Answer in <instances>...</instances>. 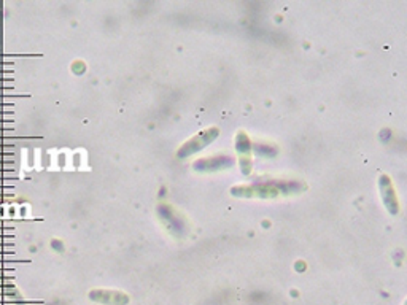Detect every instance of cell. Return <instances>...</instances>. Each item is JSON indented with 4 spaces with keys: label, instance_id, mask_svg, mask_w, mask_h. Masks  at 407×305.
<instances>
[{
    "label": "cell",
    "instance_id": "1",
    "mask_svg": "<svg viewBox=\"0 0 407 305\" xmlns=\"http://www.w3.org/2000/svg\"><path fill=\"white\" fill-rule=\"evenodd\" d=\"M306 188L299 181H280V180H272V181H257L252 185H239L232 186L231 194L236 198H261V199H272L277 198L280 194H293L301 193L299 189Z\"/></svg>",
    "mask_w": 407,
    "mask_h": 305
},
{
    "label": "cell",
    "instance_id": "2",
    "mask_svg": "<svg viewBox=\"0 0 407 305\" xmlns=\"http://www.w3.org/2000/svg\"><path fill=\"white\" fill-rule=\"evenodd\" d=\"M218 135H220V129L217 128V126H212V128L201 131L199 134L191 137L190 140H186L183 145L177 149V158L183 159V158L193 156L194 153L202 151L204 148L217 140Z\"/></svg>",
    "mask_w": 407,
    "mask_h": 305
},
{
    "label": "cell",
    "instance_id": "3",
    "mask_svg": "<svg viewBox=\"0 0 407 305\" xmlns=\"http://www.w3.org/2000/svg\"><path fill=\"white\" fill-rule=\"evenodd\" d=\"M88 299L101 305H127L131 297L121 290H110V288H94L88 292Z\"/></svg>",
    "mask_w": 407,
    "mask_h": 305
},
{
    "label": "cell",
    "instance_id": "4",
    "mask_svg": "<svg viewBox=\"0 0 407 305\" xmlns=\"http://www.w3.org/2000/svg\"><path fill=\"white\" fill-rule=\"evenodd\" d=\"M234 147H236V153L237 158H239V164H241V170L242 174L248 177L252 174V140L247 135V132L239 131L237 132L236 139H234Z\"/></svg>",
    "mask_w": 407,
    "mask_h": 305
},
{
    "label": "cell",
    "instance_id": "5",
    "mask_svg": "<svg viewBox=\"0 0 407 305\" xmlns=\"http://www.w3.org/2000/svg\"><path fill=\"white\" fill-rule=\"evenodd\" d=\"M379 189H380V195L383 200V205L388 210L390 215L397 216L399 213V202L397 198V193H394L392 178L388 175H380L379 177Z\"/></svg>",
    "mask_w": 407,
    "mask_h": 305
},
{
    "label": "cell",
    "instance_id": "6",
    "mask_svg": "<svg viewBox=\"0 0 407 305\" xmlns=\"http://www.w3.org/2000/svg\"><path fill=\"white\" fill-rule=\"evenodd\" d=\"M193 165L194 170L215 172L222 169H229V167L234 165V158L229 156V154H213L210 158H202L199 161H196Z\"/></svg>",
    "mask_w": 407,
    "mask_h": 305
},
{
    "label": "cell",
    "instance_id": "7",
    "mask_svg": "<svg viewBox=\"0 0 407 305\" xmlns=\"http://www.w3.org/2000/svg\"><path fill=\"white\" fill-rule=\"evenodd\" d=\"M71 68H72V72L75 75H83L86 72V68H88V67H86V64H85L83 61H73Z\"/></svg>",
    "mask_w": 407,
    "mask_h": 305
},
{
    "label": "cell",
    "instance_id": "8",
    "mask_svg": "<svg viewBox=\"0 0 407 305\" xmlns=\"http://www.w3.org/2000/svg\"><path fill=\"white\" fill-rule=\"evenodd\" d=\"M403 305H407V299H406V301H404V304H403Z\"/></svg>",
    "mask_w": 407,
    "mask_h": 305
}]
</instances>
